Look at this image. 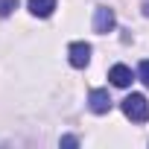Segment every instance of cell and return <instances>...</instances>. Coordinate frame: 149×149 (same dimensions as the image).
Masks as SVG:
<instances>
[{"mask_svg":"<svg viewBox=\"0 0 149 149\" xmlns=\"http://www.w3.org/2000/svg\"><path fill=\"white\" fill-rule=\"evenodd\" d=\"M123 114L132 120V123H146L149 120V100L143 94H129L123 102H120Z\"/></svg>","mask_w":149,"mask_h":149,"instance_id":"1","label":"cell"},{"mask_svg":"<svg viewBox=\"0 0 149 149\" xmlns=\"http://www.w3.org/2000/svg\"><path fill=\"white\" fill-rule=\"evenodd\" d=\"M67 61H70L73 67H88V61H91V44L73 41V44L67 47Z\"/></svg>","mask_w":149,"mask_h":149,"instance_id":"2","label":"cell"},{"mask_svg":"<svg viewBox=\"0 0 149 149\" xmlns=\"http://www.w3.org/2000/svg\"><path fill=\"white\" fill-rule=\"evenodd\" d=\"M114 24H117V18H114V12H111L108 6H97V9H94V32L105 35V32L114 29Z\"/></svg>","mask_w":149,"mask_h":149,"instance_id":"3","label":"cell"},{"mask_svg":"<svg viewBox=\"0 0 149 149\" xmlns=\"http://www.w3.org/2000/svg\"><path fill=\"white\" fill-rule=\"evenodd\" d=\"M88 105H91L94 114H108V111H111V97H108V91L94 88L91 97H88Z\"/></svg>","mask_w":149,"mask_h":149,"instance_id":"4","label":"cell"},{"mask_svg":"<svg viewBox=\"0 0 149 149\" xmlns=\"http://www.w3.org/2000/svg\"><path fill=\"white\" fill-rule=\"evenodd\" d=\"M108 79H111V85H117V88H129L132 79H134V73H132V67H126V64H114V67L108 70Z\"/></svg>","mask_w":149,"mask_h":149,"instance_id":"5","label":"cell"},{"mask_svg":"<svg viewBox=\"0 0 149 149\" xmlns=\"http://www.w3.org/2000/svg\"><path fill=\"white\" fill-rule=\"evenodd\" d=\"M26 9L35 18H50L56 12V0H26Z\"/></svg>","mask_w":149,"mask_h":149,"instance_id":"6","label":"cell"},{"mask_svg":"<svg viewBox=\"0 0 149 149\" xmlns=\"http://www.w3.org/2000/svg\"><path fill=\"white\" fill-rule=\"evenodd\" d=\"M18 9V0H0V18H9Z\"/></svg>","mask_w":149,"mask_h":149,"instance_id":"7","label":"cell"},{"mask_svg":"<svg viewBox=\"0 0 149 149\" xmlns=\"http://www.w3.org/2000/svg\"><path fill=\"white\" fill-rule=\"evenodd\" d=\"M137 79L149 88V58H146V61H140V67H137Z\"/></svg>","mask_w":149,"mask_h":149,"instance_id":"8","label":"cell"},{"mask_svg":"<svg viewBox=\"0 0 149 149\" xmlns=\"http://www.w3.org/2000/svg\"><path fill=\"white\" fill-rule=\"evenodd\" d=\"M58 143H61V146H79V140L73 137V134H64V137H61Z\"/></svg>","mask_w":149,"mask_h":149,"instance_id":"9","label":"cell"},{"mask_svg":"<svg viewBox=\"0 0 149 149\" xmlns=\"http://www.w3.org/2000/svg\"><path fill=\"white\" fill-rule=\"evenodd\" d=\"M143 15L149 18V0H143Z\"/></svg>","mask_w":149,"mask_h":149,"instance_id":"10","label":"cell"}]
</instances>
